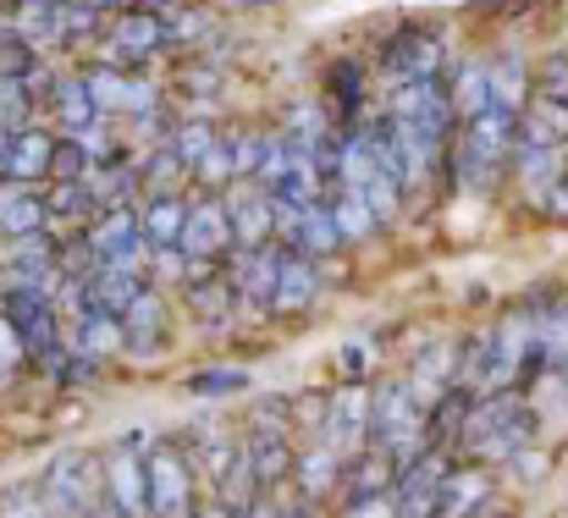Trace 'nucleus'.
I'll return each mask as SVG.
<instances>
[{
	"instance_id": "nucleus-1",
	"label": "nucleus",
	"mask_w": 568,
	"mask_h": 518,
	"mask_svg": "<svg viewBox=\"0 0 568 518\" xmlns=\"http://www.w3.org/2000/svg\"><path fill=\"white\" fill-rule=\"evenodd\" d=\"M530 441H536V408L514 386L475 397L464 414V430H458V447L480 464H514L519 453H530Z\"/></svg>"
},
{
	"instance_id": "nucleus-2",
	"label": "nucleus",
	"mask_w": 568,
	"mask_h": 518,
	"mask_svg": "<svg viewBox=\"0 0 568 518\" xmlns=\"http://www.w3.org/2000/svg\"><path fill=\"white\" fill-rule=\"evenodd\" d=\"M371 447L403 475L414 458L430 453V436H425V408L414 403L408 380H381L371 392Z\"/></svg>"
},
{
	"instance_id": "nucleus-3",
	"label": "nucleus",
	"mask_w": 568,
	"mask_h": 518,
	"mask_svg": "<svg viewBox=\"0 0 568 518\" xmlns=\"http://www.w3.org/2000/svg\"><path fill=\"white\" fill-rule=\"evenodd\" d=\"M514 133H519V116L497 111V105L458 122V182L475 187V193L497 187L503 172L514 166Z\"/></svg>"
},
{
	"instance_id": "nucleus-4",
	"label": "nucleus",
	"mask_w": 568,
	"mask_h": 518,
	"mask_svg": "<svg viewBox=\"0 0 568 518\" xmlns=\"http://www.w3.org/2000/svg\"><path fill=\"white\" fill-rule=\"evenodd\" d=\"M17 326V337L28 347V358L44 369V375H67V347H61V315H55V298L39 293V287H6V304H0Z\"/></svg>"
},
{
	"instance_id": "nucleus-5",
	"label": "nucleus",
	"mask_w": 568,
	"mask_h": 518,
	"mask_svg": "<svg viewBox=\"0 0 568 518\" xmlns=\"http://www.w3.org/2000/svg\"><path fill=\"white\" fill-rule=\"evenodd\" d=\"M39 497L50 518H89L105 502V475H100V458L94 453H61L44 480H39Z\"/></svg>"
},
{
	"instance_id": "nucleus-6",
	"label": "nucleus",
	"mask_w": 568,
	"mask_h": 518,
	"mask_svg": "<svg viewBox=\"0 0 568 518\" xmlns=\"http://www.w3.org/2000/svg\"><path fill=\"white\" fill-rule=\"evenodd\" d=\"M386 116H392L397 128L425 133V139H430V144H442V150H447V139H453V128H458V116H453V100H447V83H442V78L397 83V89H392V100H386Z\"/></svg>"
},
{
	"instance_id": "nucleus-7",
	"label": "nucleus",
	"mask_w": 568,
	"mask_h": 518,
	"mask_svg": "<svg viewBox=\"0 0 568 518\" xmlns=\"http://www.w3.org/2000/svg\"><path fill=\"white\" fill-rule=\"evenodd\" d=\"M144 491H150V518H193V464L183 458L178 441H161L144 458Z\"/></svg>"
},
{
	"instance_id": "nucleus-8",
	"label": "nucleus",
	"mask_w": 568,
	"mask_h": 518,
	"mask_svg": "<svg viewBox=\"0 0 568 518\" xmlns=\"http://www.w3.org/2000/svg\"><path fill=\"white\" fill-rule=\"evenodd\" d=\"M315 436H321L337 458L365 453V447H371V392H365V386H343V392L326 403Z\"/></svg>"
},
{
	"instance_id": "nucleus-9",
	"label": "nucleus",
	"mask_w": 568,
	"mask_h": 518,
	"mask_svg": "<svg viewBox=\"0 0 568 518\" xmlns=\"http://www.w3.org/2000/svg\"><path fill=\"white\" fill-rule=\"evenodd\" d=\"M83 243H89V254H94L100 265H144V254H150L144 226H139V215H133L128 204L100 210V221L83 232Z\"/></svg>"
},
{
	"instance_id": "nucleus-10",
	"label": "nucleus",
	"mask_w": 568,
	"mask_h": 518,
	"mask_svg": "<svg viewBox=\"0 0 568 518\" xmlns=\"http://www.w3.org/2000/svg\"><path fill=\"white\" fill-rule=\"evenodd\" d=\"M100 475H105V502L122 518H150V491H144V453L133 441H116L105 458H100Z\"/></svg>"
},
{
	"instance_id": "nucleus-11",
	"label": "nucleus",
	"mask_w": 568,
	"mask_h": 518,
	"mask_svg": "<svg viewBox=\"0 0 568 518\" xmlns=\"http://www.w3.org/2000/svg\"><path fill=\"white\" fill-rule=\"evenodd\" d=\"M254 491H282V480L293 475V430H248L237 447Z\"/></svg>"
},
{
	"instance_id": "nucleus-12",
	"label": "nucleus",
	"mask_w": 568,
	"mask_h": 518,
	"mask_svg": "<svg viewBox=\"0 0 568 518\" xmlns=\"http://www.w3.org/2000/svg\"><path fill=\"white\" fill-rule=\"evenodd\" d=\"M221 204H226V221H232V243L260 248V243H271V237H276V204H271V193H265V187L237 182Z\"/></svg>"
},
{
	"instance_id": "nucleus-13",
	"label": "nucleus",
	"mask_w": 568,
	"mask_h": 518,
	"mask_svg": "<svg viewBox=\"0 0 568 518\" xmlns=\"http://www.w3.org/2000/svg\"><path fill=\"white\" fill-rule=\"evenodd\" d=\"M276 265H282V248L260 243V248H237L226 282H232V298L248 304V309H271V293H276Z\"/></svg>"
},
{
	"instance_id": "nucleus-14",
	"label": "nucleus",
	"mask_w": 568,
	"mask_h": 518,
	"mask_svg": "<svg viewBox=\"0 0 568 518\" xmlns=\"http://www.w3.org/2000/svg\"><path fill=\"white\" fill-rule=\"evenodd\" d=\"M386 72L392 83H414V78H436L442 72V39L430 28H403L386 39Z\"/></svg>"
},
{
	"instance_id": "nucleus-15",
	"label": "nucleus",
	"mask_w": 568,
	"mask_h": 518,
	"mask_svg": "<svg viewBox=\"0 0 568 518\" xmlns=\"http://www.w3.org/2000/svg\"><path fill=\"white\" fill-rule=\"evenodd\" d=\"M116 321H122V347H128V353L150 358V353L166 347V304H161L155 287H139Z\"/></svg>"
},
{
	"instance_id": "nucleus-16",
	"label": "nucleus",
	"mask_w": 568,
	"mask_h": 518,
	"mask_svg": "<svg viewBox=\"0 0 568 518\" xmlns=\"http://www.w3.org/2000/svg\"><path fill=\"white\" fill-rule=\"evenodd\" d=\"M166 17L155 6H139V11H116L111 22V50L116 61H150L155 50H166Z\"/></svg>"
},
{
	"instance_id": "nucleus-17",
	"label": "nucleus",
	"mask_w": 568,
	"mask_h": 518,
	"mask_svg": "<svg viewBox=\"0 0 568 518\" xmlns=\"http://www.w3.org/2000/svg\"><path fill=\"white\" fill-rule=\"evenodd\" d=\"M178 447H183V458H189V464H199V469L210 475V486H221V480H226V469L237 464V441H232V430H226L221 419H193Z\"/></svg>"
},
{
	"instance_id": "nucleus-18",
	"label": "nucleus",
	"mask_w": 568,
	"mask_h": 518,
	"mask_svg": "<svg viewBox=\"0 0 568 518\" xmlns=\"http://www.w3.org/2000/svg\"><path fill=\"white\" fill-rule=\"evenodd\" d=\"M178 248H183L189 260H221V254L232 248V221H226V204H221L215 193H210L204 204H193L189 210Z\"/></svg>"
},
{
	"instance_id": "nucleus-19",
	"label": "nucleus",
	"mask_w": 568,
	"mask_h": 518,
	"mask_svg": "<svg viewBox=\"0 0 568 518\" xmlns=\"http://www.w3.org/2000/svg\"><path fill=\"white\" fill-rule=\"evenodd\" d=\"M83 83H89V94H94V105H100V111L155 116V89H150V83H139V78H128L122 67H94V72H83Z\"/></svg>"
},
{
	"instance_id": "nucleus-20",
	"label": "nucleus",
	"mask_w": 568,
	"mask_h": 518,
	"mask_svg": "<svg viewBox=\"0 0 568 518\" xmlns=\"http://www.w3.org/2000/svg\"><path fill=\"white\" fill-rule=\"evenodd\" d=\"M442 475H447L442 453L414 458V464L397 475V486H392V497H397V518H436V491H442Z\"/></svg>"
},
{
	"instance_id": "nucleus-21",
	"label": "nucleus",
	"mask_w": 568,
	"mask_h": 518,
	"mask_svg": "<svg viewBox=\"0 0 568 518\" xmlns=\"http://www.w3.org/2000/svg\"><path fill=\"white\" fill-rule=\"evenodd\" d=\"M321 293V271L310 254L298 248H282V265H276V293H271V315H304Z\"/></svg>"
},
{
	"instance_id": "nucleus-22",
	"label": "nucleus",
	"mask_w": 568,
	"mask_h": 518,
	"mask_svg": "<svg viewBox=\"0 0 568 518\" xmlns=\"http://www.w3.org/2000/svg\"><path fill=\"white\" fill-rule=\"evenodd\" d=\"M293 475H298V497L304 502H326L337 491V480H343V458L315 436L310 447H293Z\"/></svg>"
},
{
	"instance_id": "nucleus-23",
	"label": "nucleus",
	"mask_w": 568,
	"mask_h": 518,
	"mask_svg": "<svg viewBox=\"0 0 568 518\" xmlns=\"http://www.w3.org/2000/svg\"><path fill=\"white\" fill-rule=\"evenodd\" d=\"M491 502V469H447L436 491V518H475Z\"/></svg>"
},
{
	"instance_id": "nucleus-24",
	"label": "nucleus",
	"mask_w": 568,
	"mask_h": 518,
	"mask_svg": "<svg viewBox=\"0 0 568 518\" xmlns=\"http://www.w3.org/2000/svg\"><path fill=\"white\" fill-rule=\"evenodd\" d=\"M519 139H525V144H568V100L564 94L536 89V94L519 105Z\"/></svg>"
},
{
	"instance_id": "nucleus-25",
	"label": "nucleus",
	"mask_w": 568,
	"mask_h": 518,
	"mask_svg": "<svg viewBox=\"0 0 568 518\" xmlns=\"http://www.w3.org/2000/svg\"><path fill=\"white\" fill-rule=\"evenodd\" d=\"M50 155H55V139L39 133V128H17L11 133V150L0 161V172L11 182H50Z\"/></svg>"
},
{
	"instance_id": "nucleus-26",
	"label": "nucleus",
	"mask_w": 568,
	"mask_h": 518,
	"mask_svg": "<svg viewBox=\"0 0 568 518\" xmlns=\"http://www.w3.org/2000/svg\"><path fill=\"white\" fill-rule=\"evenodd\" d=\"M0 232L6 237H33L50 232V210L28 182H0Z\"/></svg>"
},
{
	"instance_id": "nucleus-27",
	"label": "nucleus",
	"mask_w": 568,
	"mask_h": 518,
	"mask_svg": "<svg viewBox=\"0 0 568 518\" xmlns=\"http://www.w3.org/2000/svg\"><path fill=\"white\" fill-rule=\"evenodd\" d=\"M183 282H189L193 315H199L204 326H221V321H226V309H232V282H226L221 271H210V260H199Z\"/></svg>"
},
{
	"instance_id": "nucleus-28",
	"label": "nucleus",
	"mask_w": 568,
	"mask_h": 518,
	"mask_svg": "<svg viewBox=\"0 0 568 518\" xmlns=\"http://www.w3.org/2000/svg\"><path fill=\"white\" fill-rule=\"evenodd\" d=\"M453 369H458V358H453V347L436 343L419 353V364H414V375H408V392H414V403L419 408H430L442 392H453Z\"/></svg>"
},
{
	"instance_id": "nucleus-29",
	"label": "nucleus",
	"mask_w": 568,
	"mask_h": 518,
	"mask_svg": "<svg viewBox=\"0 0 568 518\" xmlns=\"http://www.w3.org/2000/svg\"><path fill=\"white\" fill-rule=\"evenodd\" d=\"M447 100H453V116L458 122L491 111V67L486 61H464L458 78H453V89H447Z\"/></svg>"
},
{
	"instance_id": "nucleus-30",
	"label": "nucleus",
	"mask_w": 568,
	"mask_h": 518,
	"mask_svg": "<svg viewBox=\"0 0 568 518\" xmlns=\"http://www.w3.org/2000/svg\"><path fill=\"white\" fill-rule=\"evenodd\" d=\"M183 221H189V204H183L178 193H155V204L139 215L150 254H155V248H178V237H183Z\"/></svg>"
},
{
	"instance_id": "nucleus-31",
	"label": "nucleus",
	"mask_w": 568,
	"mask_h": 518,
	"mask_svg": "<svg viewBox=\"0 0 568 518\" xmlns=\"http://www.w3.org/2000/svg\"><path fill=\"white\" fill-rule=\"evenodd\" d=\"M72 343H78V358H111V353H122V321L111 309L89 304V315L72 326Z\"/></svg>"
},
{
	"instance_id": "nucleus-32",
	"label": "nucleus",
	"mask_w": 568,
	"mask_h": 518,
	"mask_svg": "<svg viewBox=\"0 0 568 518\" xmlns=\"http://www.w3.org/2000/svg\"><path fill=\"white\" fill-rule=\"evenodd\" d=\"M50 105H55V116H61V128H67V133H78V128H94V122H100V105H94V94H89V83H83V78H61V83L50 89Z\"/></svg>"
},
{
	"instance_id": "nucleus-33",
	"label": "nucleus",
	"mask_w": 568,
	"mask_h": 518,
	"mask_svg": "<svg viewBox=\"0 0 568 518\" xmlns=\"http://www.w3.org/2000/svg\"><path fill=\"white\" fill-rule=\"evenodd\" d=\"M486 67H491V105L519 116V105L530 100V72H525V61H519V55H497V61H486Z\"/></svg>"
},
{
	"instance_id": "nucleus-34",
	"label": "nucleus",
	"mask_w": 568,
	"mask_h": 518,
	"mask_svg": "<svg viewBox=\"0 0 568 518\" xmlns=\"http://www.w3.org/2000/svg\"><path fill=\"white\" fill-rule=\"evenodd\" d=\"M326 210H332V221H337L343 243H359V237H371V232H376V215H371V204H365V193H359V187H337V193L326 199Z\"/></svg>"
},
{
	"instance_id": "nucleus-35",
	"label": "nucleus",
	"mask_w": 568,
	"mask_h": 518,
	"mask_svg": "<svg viewBox=\"0 0 568 518\" xmlns=\"http://www.w3.org/2000/svg\"><path fill=\"white\" fill-rule=\"evenodd\" d=\"M44 210H50V226H61V221H83V215H94L100 204H94L89 182L78 176V182H50V193H44Z\"/></svg>"
},
{
	"instance_id": "nucleus-36",
	"label": "nucleus",
	"mask_w": 568,
	"mask_h": 518,
	"mask_svg": "<svg viewBox=\"0 0 568 518\" xmlns=\"http://www.w3.org/2000/svg\"><path fill=\"white\" fill-rule=\"evenodd\" d=\"M287 161H293L287 133H265V144H260V166H254V187L276 193V187H282V176H287Z\"/></svg>"
},
{
	"instance_id": "nucleus-37",
	"label": "nucleus",
	"mask_w": 568,
	"mask_h": 518,
	"mask_svg": "<svg viewBox=\"0 0 568 518\" xmlns=\"http://www.w3.org/2000/svg\"><path fill=\"white\" fill-rule=\"evenodd\" d=\"M210 33V11H193V6H166V39L172 44H193Z\"/></svg>"
},
{
	"instance_id": "nucleus-38",
	"label": "nucleus",
	"mask_w": 568,
	"mask_h": 518,
	"mask_svg": "<svg viewBox=\"0 0 568 518\" xmlns=\"http://www.w3.org/2000/svg\"><path fill=\"white\" fill-rule=\"evenodd\" d=\"M189 172V166H183V155H178V150H155V155H150V161H144V187H155V193H172V187H178V176Z\"/></svg>"
},
{
	"instance_id": "nucleus-39",
	"label": "nucleus",
	"mask_w": 568,
	"mask_h": 518,
	"mask_svg": "<svg viewBox=\"0 0 568 518\" xmlns=\"http://www.w3.org/2000/svg\"><path fill=\"white\" fill-rule=\"evenodd\" d=\"M215 139H221V133H215L210 122H189V128H178V139H172V150L183 155V166H189V172H193V166L204 161V150H210Z\"/></svg>"
},
{
	"instance_id": "nucleus-40",
	"label": "nucleus",
	"mask_w": 568,
	"mask_h": 518,
	"mask_svg": "<svg viewBox=\"0 0 568 518\" xmlns=\"http://www.w3.org/2000/svg\"><path fill=\"white\" fill-rule=\"evenodd\" d=\"M226 144H232V182H248L254 166H260V144H265V133H232Z\"/></svg>"
},
{
	"instance_id": "nucleus-41",
	"label": "nucleus",
	"mask_w": 568,
	"mask_h": 518,
	"mask_svg": "<svg viewBox=\"0 0 568 518\" xmlns=\"http://www.w3.org/2000/svg\"><path fill=\"white\" fill-rule=\"evenodd\" d=\"M0 518H50V508H44L39 486H11L0 497Z\"/></svg>"
},
{
	"instance_id": "nucleus-42",
	"label": "nucleus",
	"mask_w": 568,
	"mask_h": 518,
	"mask_svg": "<svg viewBox=\"0 0 568 518\" xmlns=\"http://www.w3.org/2000/svg\"><path fill=\"white\" fill-rule=\"evenodd\" d=\"M199 182H210V187H221V182H232V144L226 139H215L210 150H204V161L193 166Z\"/></svg>"
},
{
	"instance_id": "nucleus-43",
	"label": "nucleus",
	"mask_w": 568,
	"mask_h": 518,
	"mask_svg": "<svg viewBox=\"0 0 568 518\" xmlns=\"http://www.w3.org/2000/svg\"><path fill=\"white\" fill-rule=\"evenodd\" d=\"M22 358H28V347H22V337H17V326H11V315L0 309V380H11Z\"/></svg>"
},
{
	"instance_id": "nucleus-44",
	"label": "nucleus",
	"mask_w": 568,
	"mask_h": 518,
	"mask_svg": "<svg viewBox=\"0 0 568 518\" xmlns=\"http://www.w3.org/2000/svg\"><path fill=\"white\" fill-rule=\"evenodd\" d=\"M343 518H397V497H392V491H376V497H348V502H343Z\"/></svg>"
},
{
	"instance_id": "nucleus-45",
	"label": "nucleus",
	"mask_w": 568,
	"mask_h": 518,
	"mask_svg": "<svg viewBox=\"0 0 568 518\" xmlns=\"http://www.w3.org/2000/svg\"><path fill=\"white\" fill-rule=\"evenodd\" d=\"M243 386V375H232V369H215V375H193V392L199 397H221V392H237Z\"/></svg>"
},
{
	"instance_id": "nucleus-46",
	"label": "nucleus",
	"mask_w": 568,
	"mask_h": 518,
	"mask_svg": "<svg viewBox=\"0 0 568 518\" xmlns=\"http://www.w3.org/2000/svg\"><path fill=\"white\" fill-rule=\"evenodd\" d=\"M541 89L568 100V55L564 50H558V55H547V67H541Z\"/></svg>"
},
{
	"instance_id": "nucleus-47",
	"label": "nucleus",
	"mask_w": 568,
	"mask_h": 518,
	"mask_svg": "<svg viewBox=\"0 0 568 518\" xmlns=\"http://www.w3.org/2000/svg\"><path fill=\"white\" fill-rule=\"evenodd\" d=\"M287 514H293V508H282L271 491H260V497H254V502H248V508H243L237 518H287Z\"/></svg>"
},
{
	"instance_id": "nucleus-48",
	"label": "nucleus",
	"mask_w": 568,
	"mask_h": 518,
	"mask_svg": "<svg viewBox=\"0 0 568 518\" xmlns=\"http://www.w3.org/2000/svg\"><path fill=\"white\" fill-rule=\"evenodd\" d=\"M193 518H237V508H232V502H221V497H215V502H210V508H199V514Z\"/></svg>"
},
{
	"instance_id": "nucleus-49",
	"label": "nucleus",
	"mask_w": 568,
	"mask_h": 518,
	"mask_svg": "<svg viewBox=\"0 0 568 518\" xmlns=\"http://www.w3.org/2000/svg\"><path fill=\"white\" fill-rule=\"evenodd\" d=\"M232 6H276V0H232Z\"/></svg>"
},
{
	"instance_id": "nucleus-50",
	"label": "nucleus",
	"mask_w": 568,
	"mask_h": 518,
	"mask_svg": "<svg viewBox=\"0 0 568 518\" xmlns=\"http://www.w3.org/2000/svg\"><path fill=\"white\" fill-rule=\"evenodd\" d=\"M17 6H22V0H0V11H17Z\"/></svg>"
},
{
	"instance_id": "nucleus-51",
	"label": "nucleus",
	"mask_w": 568,
	"mask_h": 518,
	"mask_svg": "<svg viewBox=\"0 0 568 518\" xmlns=\"http://www.w3.org/2000/svg\"><path fill=\"white\" fill-rule=\"evenodd\" d=\"M144 6H178V0H144Z\"/></svg>"
},
{
	"instance_id": "nucleus-52",
	"label": "nucleus",
	"mask_w": 568,
	"mask_h": 518,
	"mask_svg": "<svg viewBox=\"0 0 568 518\" xmlns=\"http://www.w3.org/2000/svg\"><path fill=\"white\" fill-rule=\"evenodd\" d=\"M100 6H122V0H100Z\"/></svg>"
},
{
	"instance_id": "nucleus-53",
	"label": "nucleus",
	"mask_w": 568,
	"mask_h": 518,
	"mask_svg": "<svg viewBox=\"0 0 568 518\" xmlns=\"http://www.w3.org/2000/svg\"><path fill=\"white\" fill-rule=\"evenodd\" d=\"M0 287H6V276H0Z\"/></svg>"
}]
</instances>
